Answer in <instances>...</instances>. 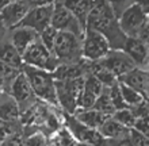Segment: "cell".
Returning a JSON list of instances; mask_svg holds the SVG:
<instances>
[{"label": "cell", "mask_w": 149, "mask_h": 146, "mask_svg": "<svg viewBox=\"0 0 149 146\" xmlns=\"http://www.w3.org/2000/svg\"><path fill=\"white\" fill-rule=\"evenodd\" d=\"M87 27L100 33L107 39L111 50H122L127 37L119 27L117 15L106 0H95L87 19Z\"/></svg>", "instance_id": "obj_1"}, {"label": "cell", "mask_w": 149, "mask_h": 146, "mask_svg": "<svg viewBox=\"0 0 149 146\" xmlns=\"http://www.w3.org/2000/svg\"><path fill=\"white\" fill-rule=\"evenodd\" d=\"M22 72L27 77L37 99H39L41 102L46 103L49 106L58 107L57 95H56V80L52 75V72L41 71V69H36V68L27 66V65H23Z\"/></svg>", "instance_id": "obj_2"}, {"label": "cell", "mask_w": 149, "mask_h": 146, "mask_svg": "<svg viewBox=\"0 0 149 146\" xmlns=\"http://www.w3.org/2000/svg\"><path fill=\"white\" fill-rule=\"evenodd\" d=\"M81 41L83 38L69 31H58L52 53L60 64L79 62L83 60Z\"/></svg>", "instance_id": "obj_3"}, {"label": "cell", "mask_w": 149, "mask_h": 146, "mask_svg": "<svg viewBox=\"0 0 149 146\" xmlns=\"http://www.w3.org/2000/svg\"><path fill=\"white\" fill-rule=\"evenodd\" d=\"M84 88V77L69 81H56V95L58 107L64 114L73 115L79 108V100Z\"/></svg>", "instance_id": "obj_4"}, {"label": "cell", "mask_w": 149, "mask_h": 146, "mask_svg": "<svg viewBox=\"0 0 149 146\" xmlns=\"http://www.w3.org/2000/svg\"><path fill=\"white\" fill-rule=\"evenodd\" d=\"M22 60H23V65L46 72H54L56 68L60 65L53 53L39 41V37L23 53Z\"/></svg>", "instance_id": "obj_5"}, {"label": "cell", "mask_w": 149, "mask_h": 146, "mask_svg": "<svg viewBox=\"0 0 149 146\" xmlns=\"http://www.w3.org/2000/svg\"><path fill=\"white\" fill-rule=\"evenodd\" d=\"M110 45L107 39L100 34L90 27H86L84 37L81 41V55L83 58L91 62L100 61L109 54Z\"/></svg>", "instance_id": "obj_6"}, {"label": "cell", "mask_w": 149, "mask_h": 146, "mask_svg": "<svg viewBox=\"0 0 149 146\" xmlns=\"http://www.w3.org/2000/svg\"><path fill=\"white\" fill-rule=\"evenodd\" d=\"M119 27L127 38H138L142 28L148 23V14L137 4H132L122 12L119 18Z\"/></svg>", "instance_id": "obj_7"}, {"label": "cell", "mask_w": 149, "mask_h": 146, "mask_svg": "<svg viewBox=\"0 0 149 146\" xmlns=\"http://www.w3.org/2000/svg\"><path fill=\"white\" fill-rule=\"evenodd\" d=\"M50 26H53L57 31H69L80 38L84 37V31H86V28L74 18L73 14L64 6L61 0L54 1Z\"/></svg>", "instance_id": "obj_8"}, {"label": "cell", "mask_w": 149, "mask_h": 146, "mask_svg": "<svg viewBox=\"0 0 149 146\" xmlns=\"http://www.w3.org/2000/svg\"><path fill=\"white\" fill-rule=\"evenodd\" d=\"M8 93L16 100L18 106H19L20 114H23L26 111L34 108L37 98L34 95V92L31 89V85H30L27 77L24 76L23 72H20L19 75L16 76V79L12 81Z\"/></svg>", "instance_id": "obj_9"}, {"label": "cell", "mask_w": 149, "mask_h": 146, "mask_svg": "<svg viewBox=\"0 0 149 146\" xmlns=\"http://www.w3.org/2000/svg\"><path fill=\"white\" fill-rule=\"evenodd\" d=\"M53 6H42V7H33L30 8L24 16V19L20 22L19 26L30 27L34 31L42 33L46 27H49L52 23V15H53ZM18 27V26H16Z\"/></svg>", "instance_id": "obj_10"}, {"label": "cell", "mask_w": 149, "mask_h": 146, "mask_svg": "<svg viewBox=\"0 0 149 146\" xmlns=\"http://www.w3.org/2000/svg\"><path fill=\"white\" fill-rule=\"evenodd\" d=\"M99 62L106 68L107 71H110L117 79L126 75L127 72L136 68L133 61L129 58V55L126 54L123 50H110L109 54Z\"/></svg>", "instance_id": "obj_11"}, {"label": "cell", "mask_w": 149, "mask_h": 146, "mask_svg": "<svg viewBox=\"0 0 149 146\" xmlns=\"http://www.w3.org/2000/svg\"><path fill=\"white\" fill-rule=\"evenodd\" d=\"M129 58L133 61L136 68L146 69L149 65V45H146L140 38H126L123 49Z\"/></svg>", "instance_id": "obj_12"}, {"label": "cell", "mask_w": 149, "mask_h": 146, "mask_svg": "<svg viewBox=\"0 0 149 146\" xmlns=\"http://www.w3.org/2000/svg\"><path fill=\"white\" fill-rule=\"evenodd\" d=\"M38 37L39 34L37 31H34L30 27H24V26H18V27H14L7 31L8 41L19 51L20 55H23V53L27 50L29 46L38 39Z\"/></svg>", "instance_id": "obj_13"}, {"label": "cell", "mask_w": 149, "mask_h": 146, "mask_svg": "<svg viewBox=\"0 0 149 146\" xmlns=\"http://www.w3.org/2000/svg\"><path fill=\"white\" fill-rule=\"evenodd\" d=\"M29 10H30V7L23 0H16L14 3L8 4L7 7L0 11V18L3 20L4 27L7 30H11V28L19 26Z\"/></svg>", "instance_id": "obj_14"}, {"label": "cell", "mask_w": 149, "mask_h": 146, "mask_svg": "<svg viewBox=\"0 0 149 146\" xmlns=\"http://www.w3.org/2000/svg\"><path fill=\"white\" fill-rule=\"evenodd\" d=\"M88 73V61L83 58L81 61L74 64H60L56 68L52 75L56 81H69V80H76Z\"/></svg>", "instance_id": "obj_15"}, {"label": "cell", "mask_w": 149, "mask_h": 146, "mask_svg": "<svg viewBox=\"0 0 149 146\" xmlns=\"http://www.w3.org/2000/svg\"><path fill=\"white\" fill-rule=\"evenodd\" d=\"M118 81L125 84L127 87L133 88L137 92L142 93L146 98V93L149 92V71L142 68H134L126 75L118 79Z\"/></svg>", "instance_id": "obj_16"}, {"label": "cell", "mask_w": 149, "mask_h": 146, "mask_svg": "<svg viewBox=\"0 0 149 146\" xmlns=\"http://www.w3.org/2000/svg\"><path fill=\"white\" fill-rule=\"evenodd\" d=\"M20 110L14 98L8 92H0V119L1 122L19 120Z\"/></svg>", "instance_id": "obj_17"}, {"label": "cell", "mask_w": 149, "mask_h": 146, "mask_svg": "<svg viewBox=\"0 0 149 146\" xmlns=\"http://www.w3.org/2000/svg\"><path fill=\"white\" fill-rule=\"evenodd\" d=\"M0 62L10 65L12 68H16V69H22L23 68L22 55L14 48V45L8 41L7 34H6L3 39L0 41Z\"/></svg>", "instance_id": "obj_18"}, {"label": "cell", "mask_w": 149, "mask_h": 146, "mask_svg": "<svg viewBox=\"0 0 149 146\" xmlns=\"http://www.w3.org/2000/svg\"><path fill=\"white\" fill-rule=\"evenodd\" d=\"M64 6L74 15L83 27H87V19L95 0H61Z\"/></svg>", "instance_id": "obj_19"}, {"label": "cell", "mask_w": 149, "mask_h": 146, "mask_svg": "<svg viewBox=\"0 0 149 146\" xmlns=\"http://www.w3.org/2000/svg\"><path fill=\"white\" fill-rule=\"evenodd\" d=\"M73 116L80 123H83L84 126L90 127V129H95V130H98L99 127L103 125V122L109 118V116H106L104 114L99 112V111L94 110V108H91V110L77 108V110L74 111Z\"/></svg>", "instance_id": "obj_20"}, {"label": "cell", "mask_w": 149, "mask_h": 146, "mask_svg": "<svg viewBox=\"0 0 149 146\" xmlns=\"http://www.w3.org/2000/svg\"><path fill=\"white\" fill-rule=\"evenodd\" d=\"M98 131L106 139L111 141V139H118V138H122V137L127 135L130 130L126 129L125 126H122L119 122H117L113 116H109V118L103 122L102 126L98 129Z\"/></svg>", "instance_id": "obj_21"}, {"label": "cell", "mask_w": 149, "mask_h": 146, "mask_svg": "<svg viewBox=\"0 0 149 146\" xmlns=\"http://www.w3.org/2000/svg\"><path fill=\"white\" fill-rule=\"evenodd\" d=\"M119 88H121V93H122V99H123V102H125L126 107L127 108H132V107L137 106L140 103H142L144 100H146V98L142 93L137 92L136 89L133 88L127 87L125 84L119 83Z\"/></svg>", "instance_id": "obj_22"}, {"label": "cell", "mask_w": 149, "mask_h": 146, "mask_svg": "<svg viewBox=\"0 0 149 146\" xmlns=\"http://www.w3.org/2000/svg\"><path fill=\"white\" fill-rule=\"evenodd\" d=\"M94 110L102 112V114H104L106 116H113V114L115 112V108H114L113 103H111V99H110V96H109L107 88H104V91L96 98L95 104H94Z\"/></svg>", "instance_id": "obj_23"}, {"label": "cell", "mask_w": 149, "mask_h": 146, "mask_svg": "<svg viewBox=\"0 0 149 146\" xmlns=\"http://www.w3.org/2000/svg\"><path fill=\"white\" fill-rule=\"evenodd\" d=\"M113 118L119 122L122 126H125L126 129H133L134 127V123H136V116L132 112L130 108H122V110H117L113 114Z\"/></svg>", "instance_id": "obj_24"}, {"label": "cell", "mask_w": 149, "mask_h": 146, "mask_svg": "<svg viewBox=\"0 0 149 146\" xmlns=\"http://www.w3.org/2000/svg\"><path fill=\"white\" fill-rule=\"evenodd\" d=\"M84 89L88 92H91L92 95H95L98 98L103 91H104V85H103L100 81H99L94 75L91 73H87L84 76Z\"/></svg>", "instance_id": "obj_25"}, {"label": "cell", "mask_w": 149, "mask_h": 146, "mask_svg": "<svg viewBox=\"0 0 149 146\" xmlns=\"http://www.w3.org/2000/svg\"><path fill=\"white\" fill-rule=\"evenodd\" d=\"M107 92H109V96L111 99V103H113L115 111L117 110H122V108H127L122 99V93H121V88H119V81L111 85V87L107 88Z\"/></svg>", "instance_id": "obj_26"}, {"label": "cell", "mask_w": 149, "mask_h": 146, "mask_svg": "<svg viewBox=\"0 0 149 146\" xmlns=\"http://www.w3.org/2000/svg\"><path fill=\"white\" fill-rule=\"evenodd\" d=\"M57 35H58V31H57L53 26H49V27H46L42 33H39V41L52 51L53 50V46H54Z\"/></svg>", "instance_id": "obj_27"}, {"label": "cell", "mask_w": 149, "mask_h": 146, "mask_svg": "<svg viewBox=\"0 0 149 146\" xmlns=\"http://www.w3.org/2000/svg\"><path fill=\"white\" fill-rule=\"evenodd\" d=\"M23 146H47V139L42 133H33L23 138Z\"/></svg>", "instance_id": "obj_28"}, {"label": "cell", "mask_w": 149, "mask_h": 146, "mask_svg": "<svg viewBox=\"0 0 149 146\" xmlns=\"http://www.w3.org/2000/svg\"><path fill=\"white\" fill-rule=\"evenodd\" d=\"M109 6L113 8L114 14L117 15V18H119L122 12L125 11L127 7H130L132 4H134V0H106Z\"/></svg>", "instance_id": "obj_29"}, {"label": "cell", "mask_w": 149, "mask_h": 146, "mask_svg": "<svg viewBox=\"0 0 149 146\" xmlns=\"http://www.w3.org/2000/svg\"><path fill=\"white\" fill-rule=\"evenodd\" d=\"M129 137H130V139H132V142H133L134 146H149L148 137H145V135L141 134V133H138V131L134 130V129H130Z\"/></svg>", "instance_id": "obj_30"}, {"label": "cell", "mask_w": 149, "mask_h": 146, "mask_svg": "<svg viewBox=\"0 0 149 146\" xmlns=\"http://www.w3.org/2000/svg\"><path fill=\"white\" fill-rule=\"evenodd\" d=\"M134 130H137L138 133L144 134L145 137L149 138V116L145 118H138L136 119V123H134Z\"/></svg>", "instance_id": "obj_31"}, {"label": "cell", "mask_w": 149, "mask_h": 146, "mask_svg": "<svg viewBox=\"0 0 149 146\" xmlns=\"http://www.w3.org/2000/svg\"><path fill=\"white\" fill-rule=\"evenodd\" d=\"M0 146H23V137L22 134H15L10 137L8 139H6L4 142L0 143Z\"/></svg>", "instance_id": "obj_32"}, {"label": "cell", "mask_w": 149, "mask_h": 146, "mask_svg": "<svg viewBox=\"0 0 149 146\" xmlns=\"http://www.w3.org/2000/svg\"><path fill=\"white\" fill-rule=\"evenodd\" d=\"M110 146H134L132 139H130L129 134L122 137V138H118V139H111L110 141Z\"/></svg>", "instance_id": "obj_33"}, {"label": "cell", "mask_w": 149, "mask_h": 146, "mask_svg": "<svg viewBox=\"0 0 149 146\" xmlns=\"http://www.w3.org/2000/svg\"><path fill=\"white\" fill-rule=\"evenodd\" d=\"M30 8L33 7H42V6H49V4H54L56 0H23Z\"/></svg>", "instance_id": "obj_34"}, {"label": "cell", "mask_w": 149, "mask_h": 146, "mask_svg": "<svg viewBox=\"0 0 149 146\" xmlns=\"http://www.w3.org/2000/svg\"><path fill=\"white\" fill-rule=\"evenodd\" d=\"M138 38L141 41H144L146 45H149V20H148V23L145 24V27L142 28V31L140 33Z\"/></svg>", "instance_id": "obj_35"}, {"label": "cell", "mask_w": 149, "mask_h": 146, "mask_svg": "<svg viewBox=\"0 0 149 146\" xmlns=\"http://www.w3.org/2000/svg\"><path fill=\"white\" fill-rule=\"evenodd\" d=\"M134 4L140 6L146 14H149V0H134Z\"/></svg>", "instance_id": "obj_36"}, {"label": "cell", "mask_w": 149, "mask_h": 146, "mask_svg": "<svg viewBox=\"0 0 149 146\" xmlns=\"http://www.w3.org/2000/svg\"><path fill=\"white\" fill-rule=\"evenodd\" d=\"M7 28L4 27V24H3V20H1V18H0V41L3 39L4 37H6V34H7Z\"/></svg>", "instance_id": "obj_37"}, {"label": "cell", "mask_w": 149, "mask_h": 146, "mask_svg": "<svg viewBox=\"0 0 149 146\" xmlns=\"http://www.w3.org/2000/svg\"><path fill=\"white\" fill-rule=\"evenodd\" d=\"M14 1H16V0H0V11L3 10V8H6L8 6V4L14 3Z\"/></svg>", "instance_id": "obj_38"}, {"label": "cell", "mask_w": 149, "mask_h": 146, "mask_svg": "<svg viewBox=\"0 0 149 146\" xmlns=\"http://www.w3.org/2000/svg\"><path fill=\"white\" fill-rule=\"evenodd\" d=\"M3 91H4V81L1 79V76H0V92H3Z\"/></svg>", "instance_id": "obj_39"}, {"label": "cell", "mask_w": 149, "mask_h": 146, "mask_svg": "<svg viewBox=\"0 0 149 146\" xmlns=\"http://www.w3.org/2000/svg\"><path fill=\"white\" fill-rule=\"evenodd\" d=\"M146 100H148V102H149V92H148V93H146Z\"/></svg>", "instance_id": "obj_40"}, {"label": "cell", "mask_w": 149, "mask_h": 146, "mask_svg": "<svg viewBox=\"0 0 149 146\" xmlns=\"http://www.w3.org/2000/svg\"><path fill=\"white\" fill-rule=\"evenodd\" d=\"M148 20H149V14H148Z\"/></svg>", "instance_id": "obj_41"}, {"label": "cell", "mask_w": 149, "mask_h": 146, "mask_svg": "<svg viewBox=\"0 0 149 146\" xmlns=\"http://www.w3.org/2000/svg\"><path fill=\"white\" fill-rule=\"evenodd\" d=\"M0 123H1V119H0Z\"/></svg>", "instance_id": "obj_42"}, {"label": "cell", "mask_w": 149, "mask_h": 146, "mask_svg": "<svg viewBox=\"0 0 149 146\" xmlns=\"http://www.w3.org/2000/svg\"><path fill=\"white\" fill-rule=\"evenodd\" d=\"M148 116H149V115H148Z\"/></svg>", "instance_id": "obj_43"}]
</instances>
